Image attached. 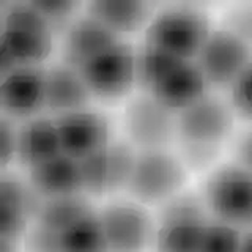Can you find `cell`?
<instances>
[{
  "label": "cell",
  "instance_id": "cell-23",
  "mask_svg": "<svg viewBox=\"0 0 252 252\" xmlns=\"http://www.w3.org/2000/svg\"><path fill=\"white\" fill-rule=\"evenodd\" d=\"M181 62L185 60L144 43L136 51L137 85L144 90V93H148L164 76H167Z\"/></svg>",
  "mask_w": 252,
  "mask_h": 252
},
{
  "label": "cell",
  "instance_id": "cell-19",
  "mask_svg": "<svg viewBox=\"0 0 252 252\" xmlns=\"http://www.w3.org/2000/svg\"><path fill=\"white\" fill-rule=\"evenodd\" d=\"M60 153L62 145L54 118H30L18 129L16 161L29 170Z\"/></svg>",
  "mask_w": 252,
  "mask_h": 252
},
{
  "label": "cell",
  "instance_id": "cell-30",
  "mask_svg": "<svg viewBox=\"0 0 252 252\" xmlns=\"http://www.w3.org/2000/svg\"><path fill=\"white\" fill-rule=\"evenodd\" d=\"M233 162L252 173V125L246 129H243L238 136L235 137L232 145Z\"/></svg>",
  "mask_w": 252,
  "mask_h": 252
},
{
  "label": "cell",
  "instance_id": "cell-9",
  "mask_svg": "<svg viewBox=\"0 0 252 252\" xmlns=\"http://www.w3.org/2000/svg\"><path fill=\"white\" fill-rule=\"evenodd\" d=\"M98 213L109 252H145L153 244L155 222L142 203L117 200Z\"/></svg>",
  "mask_w": 252,
  "mask_h": 252
},
{
  "label": "cell",
  "instance_id": "cell-7",
  "mask_svg": "<svg viewBox=\"0 0 252 252\" xmlns=\"http://www.w3.org/2000/svg\"><path fill=\"white\" fill-rule=\"evenodd\" d=\"M252 60V49L224 27H213L194 62L211 89H230Z\"/></svg>",
  "mask_w": 252,
  "mask_h": 252
},
{
  "label": "cell",
  "instance_id": "cell-8",
  "mask_svg": "<svg viewBox=\"0 0 252 252\" xmlns=\"http://www.w3.org/2000/svg\"><path fill=\"white\" fill-rule=\"evenodd\" d=\"M137 159V150L128 140L109 142L98 152L84 158L81 162L84 192L106 195L126 189Z\"/></svg>",
  "mask_w": 252,
  "mask_h": 252
},
{
  "label": "cell",
  "instance_id": "cell-2",
  "mask_svg": "<svg viewBox=\"0 0 252 252\" xmlns=\"http://www.w3.org/2000/svg\"><path fill=\"white\" fill-rule=\"evenodd\" d=\"M200 195L213 219L241 230L252 227V173L241 165L233 161L216 165Z\"/></svg>",
  "mask_w": 252,
  "mask_h": 252
},
{
  "label": "cell",
  "instance_id": "cell-10",
  "mask_svg": "<svg viewBox=\"0 0 252 252\" xmlns=\"http://www.w3.org/2000/svg\"><path fill=\"white\" fill-rule=\"evenodd\" d=\"M236 115L227 98L207 93L177 114L178 139L224 145L235 131Z\"/></svg>",
  "mask_w": 252,
  "mask_h": 252
},
{
  "label": "cell",
  "instance_id": "cell-13",
  "mask_svg": "<svg viewBox=\"0 0 252 252\" xmlns=\"http://www.w3.org/2000/svg\"><path fill=\"white\" fill-rule=\"evenodd\" d=\"M32 186L16 175H3L0 180V238L18 241L27 233V222L41 203Z\"/></svg>",
  "mask_w": 252,
  "mask_h": 252
},
{
  "label": "cell",
  "instance_id": "cell-24",
  "mask_svg": "<svg viewBox=\"0 0 252 252\" xmlns=\"http://www.w3.org/2000/svg\"><path fill=\"white\" fill-rule=\"evenodd\" d=\"M177 156L185 165L188 173H200L213 170L219 161L222 145L197 142L188 139H177Z\"/></svg>",
  "mask_w": 252,
  "mask_h": 252
},
{
  "label": "cell",
  "instance_id": "cell-17",
  "mask_svg": "<svg viewBox=\"0 0 252 252\" xmlns=\"http://www.w3.org/2000/svg\"><path fill=\"white\" fill-rule=\"evenodd\" d=\"M29 185L41 199L84 194L81 162L60 153L29 170Z\"/></svg>",
  "mask_w": 252,
  "mask_h": 252
},
{
  "label": "cell",
  "instance_id": "cell-31",
  "mask_svg": "<svg viewBox=\"0 0 252 252\" xmlns=\"http://www.w3.org/2000/svg\"><path fill=\"white\" fill-rule=\"evenodd\" d=\"M240 252H252V227L243 233L241 251Z\"/></svg>",
  "mask_w": 252,
  "mask_h": 252
},
{
  "label": "cell",
  "instance_id": "cell-27",
  "mask_svg": "<svg viewBox=\"0 0 252 252\" xmlns=\"http://www.w3.org/2000/svg\"><path fill=\"white\" fill-rule=\"evenodd\" d=\"M224 27L252 49V2H236L225 6L220 19Z\"/></svg>",
  "mask_w": 252,
  "mask_h": 252
},
{
  "label": "cell",
  "instance_id": "cell-11",
  "mask_svg": "<svg viewBox=\"0 0 252 252\" xmlns=\"http://www.w3.org/2000/svg\"><path fill=\"white\" fill-rule=\"evenodd\" d=\"M44 76L41 66H19L0 76V107L10 120H30L44 109Z\"/></svg>",
  "mask_w": 252,
  "mask_h": 252
},
{
  "label": "cell",
  "instance_id": "cell-21",
  "mask_svg": "<svg viewBox=\"0 0 252 252\" xmlns=\"http://www.w3.org/2000/svg\"><path fill=\"white\" fill-rule=\"evenodd\" d=\"M92 210L85 194L43 199L35 215V224L54 233H60Z\"/></svg>",
  "mask_w": 252,
  "mask_h": 252
},
{
  "label": "cell",
  "instance_id": "cell-4",
  "mask_svg": "<svg viewBox=\"0 0 252 252\" xmlns=\"http://www.w3.org/2000/svg\"><path fill=\"white\" fill-rule=\"evenodd\" d=\"M188 170L180 158L169 150L137 152L128 192L142 205L165 203L183 189Z\"/></svg>",
  "mask_w": 252,
  "mask_h": 252
},
{
  "label": "cell",
  "instance_id": "cell-26",
  "mask_svg": "<svg viewBox=\"0 0 252 252\" xmlns=\"http://www.w3.org/2000/svg\"><path fill=\"white\" fill-rule=\"evenodd\" d=\"M227 93V101L230 102L236 118L252 125V60L236 77Z\"/></svg>",
  "mask_w": 252,
  "mask_h": 252
},
{
  "label": "cell",
  "instance_id": "cell-14",
  "mask_svg": "<svg viewBox=\"0 0 252 252\" xmlns=\"http://www.w3.org/2000/svg\"><path fill=\"white\" fill-rule=\"evenodd\" d=\"M120 41V36L89 14L76 18L63 33L62 59L71 68L79 69L87 62Z\"/></svg>",
  "mask_w": 252,
  "mask_h": 252
},
{
  "label": "cell",
  "instance_id": "cell-12",
  "mask_svg": "<svg viewBox=\"0 0 252 252\" xmlns=\"http://www.w3.org/2000/svg\"><path fill=\"white\" fill-rule=\"evenodd\" d=\"M57 126L62 153L81 161L106 147L110 139L109 120L101 112L81 109L54 118Z\"/></svg>",
  "mask_w": 252,
  "mask_h": 252
},
{
  "label": "cell",
  "instance_id": "cell-18",
  "mask_svg": "<svg viewBox=\"0 0 252 252\" xmlns=\"http://www.w3.org/2000/svg\"><path fill=\"white\" fill-rule=\"evenodd\" d=\"M92 94L77 69L59 63L46 69L44 109L57 115L87 109Z\"/></svg>",
  "mask_w": 252,
  "mask_h": 252
},
{
  "label": "cell",
  "instance_id": "cell-25",
  "mask_svg": "<svg viewBox=\"0 0 252 252\" xmlns=\"http://www.w3.org/2000/svg\"><path fill=\"white\" fill-rule=\"evenodd\" d=\"M243 233L241 228L211 218L199 252H240Z\"/></svg>",
  "mask_w": 252,
  "mask_h": 252
},
{
  "label": "cell",
  "instance_id": "cell-22",
  "mask_svg": "<svg viewBox=\"0 0 252 252\" xmlns=\"http://www.w3.org/2000/svg\"><path fill=\"white\" fill-rule=\"evenodd\" d=\"M59 252H109L99 213L89 211L57 233Z\"/></svg>",
  "mask_w": 252,
  "mask_h": 252
},
{
  "label": "cell",
  "instance_id": "cell-16",
  "mask_svg": "<svg viewBox=\"0 0 252 252\" xmlns=\"http://www.w3.org/2000/svg\"><path fill=\"white\" fill-rule=\"evenodd\" d=\"M210 87L194 60H185L164 76L148 94L172 112H181L210 93Z\"/></svg>",
  "mask_w": 252,
  "mask_h": 252
},
{
  "label": "cell",
  "instance_id": "cell-3",
  "mask_svg": "<svg viewBox=\"0 0 252 252\" xmlns=\"http://www.w3.org/2000/svg\"><path fill=\"white\" fill-rule=\"evenodd\" d=\"M211 30L205 11L194 6H172L155 13L145 29V44L181 60H194Z\"/></svg>",
  "mask_w": 252,
  "mask_h": 252
},
{
  "label": "cell",
  "instance_id": "cell-20",
  "mask_svg": "<svg viewBox=\"0 0 252 252\" xmlns=\"http://www.w3.org/2000/svg\"><path fill=\"white\" fill-rule=\"evenodd\" d=\"M85 10L118 36L147 29L155 16L152 3L134 0H93L85 5Z\"/></svg>",
  "mask_w": 252,
  "mask_h": 252
},
{
  "label": "cell",
  "instance_id": "cell-29",
  "mask_svg": "<svg viewBox=\"0 0 252 252\" xmlns=\"http://www.w3.org/2000/svg\"><path fill=\"white\" fill-rule=\"evenodd\" d=\"M0 152H2V165L6 167L11 161L16 159V148H18V129L14 128V122L2 115L0 120Z\"/></svg>",
  "mask_w": 252,
  "mask_h": 252
},
{
  "label": "cell",
  "instance_id": "cell-15",
  "mask_svg": "<svg viewBox=\"0 0 252 252\" xmlns=\"http://www.w3.org/2000/svg\"><path fill=\"white\" fill-rule=\"evenodd\" d=\"M0 76L19 66H39L52 51V33L22 27H0Z\"/></svg>",
  "mask_w": 252,
  "mask_h": 252
},
{
  "label": "cell",
  "instance_id": "cell-5",
  "mask_svg": "<svg viewBox=\"0 0 252 252\" xmlns=\"http://www.w3.org/2000/svg\"><path fill=\"white\" fill-rule=\"evenodd\" d=\"M92 98L118 101L137 85L136 51L129 44L118 41L77 69Z\"/></svg>",
  "mask_w": 252,
  "mask_h": 252
},
{
  "label": "cell",
  "instance_id": "cell-6",
  "mask_svg": "<svg viewBox=\"0 0 252 252\" xmlns=\"http://www.w3.org/2000/svg\"><path fill=\"white\" fill-rule=\"evenodd\" d=\"M123 128L128 142L137 152L167 150L178 139L177 114L148 93H142L126 104Z\"/></svg>",
  "mask_w": 252,
  "mask_h": 252
},
{
  "label": "cell",
  "instance_id": "cell-28",
  "mask_svg": "<svg viewBox=\"0 0 252 252\" xmlns=\"http://www.w3.org/2000/svg\"><path fill=\"white\" fill-rule=\"evenodd\" d=\"M27 252H59L57 233L33 224L26 233Z\"/></svg>",
  "mask_w": 252,
  "mask_h": 252
},
{
  "label": "cell",
  "instance_id": "cell-1",
  "mask_svg": "<svg viewBox=\"0 0 252 252\" xmlns=\"http://www.w3.org/2000/svg\"><path fill=\"white\" fill-rule=\"evenodd\" d=\"M210 219L200 194L180 192L162 203L155 224L156 252H199Z\"/></svg>",
  "mask_w": 252,
  "mask_h": 252
}]
</instances>
